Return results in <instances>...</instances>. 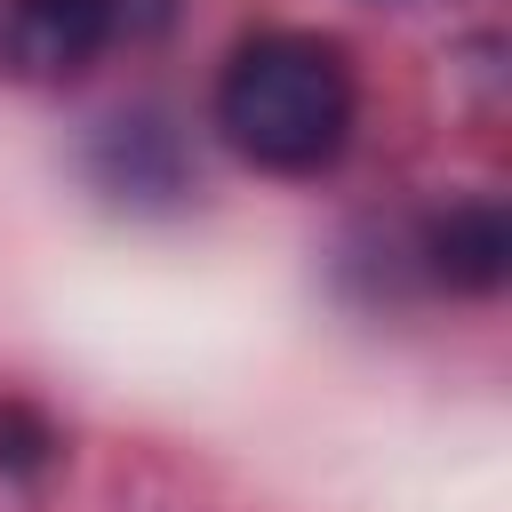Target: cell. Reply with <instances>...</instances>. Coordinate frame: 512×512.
<instances>
[{"instance_id": "obj_1", "label": "cell", "mask_w": 512, "mask_h": 512, "mask_svg": "<svg viewBox=\"0 0 512 512\" xmlns=\"http://www.w3.org/2000/svg\"><path fill=\"white\" fill-rule=\"evenodd\" d=\"M216 128L272 176H312L352 136V72L312 32H256L216 80Z\"/></svg>"}, {"instance_id": "obj_2", "label": "cell", "mask_w": 512, "mask_h": 512, "mask_svg": "<svg viewBox=\"0 0 512 512\" xmlns=\"http://www.w3.org/2000/svg\"><path fill=\"white\" fill-rule=\"evenodd\" d=\"M168 24V0H0V72L8 80H80L120 40Z\"/></svg>"}, {"instance_id": "obj_3", "label": "cell", "mask_w": 512, "mask_h": 512, "mask_svg": "<svg viewBox=\"0 0 512 512\" xmlns=\"http://www.w3.org/2000/svg\"><path fill=\"white\" fill-rule=\"evenodd\" d=\"M424 256L448 288H496L512 272V216L496 200H456L448 216H432Z\"/></svg>"}, {"instance_id": "obj_4", "label": "cell", "mask_w": 512, "mask_h": 512, "mask_svg": "<svg viewBox=\"0 0 512 512\" xmlns=\"http://www.w3.org/2000/svg\"><path fill=\"white\" fill-rule=\"evenodd\" d=\"M96 184L120 200H176L184 192V152L168 120H112L96 144Z\"/></svg>"}]
</instances>
